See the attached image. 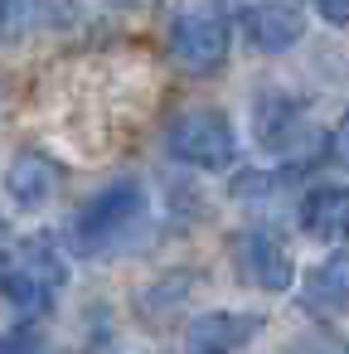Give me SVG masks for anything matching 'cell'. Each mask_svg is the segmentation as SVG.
Returning a JSON list of instances; mask_svg holds the SVG:
<instances>
[{
    "instance_id": "cell-8",
    "label": "cell",
    "mask_w": 349,
    "mask_h": 354,
    "mask_svg": "<svg viewBox=\"0 0 349 354\" xmlns=\"http://www.w3.org/2000/svg\"><path fill=\"white\" fill-rule=\"evenodd\" d=\"M296 223L305 238H320V243L349 238V185H310L301 194Z\"/></svg>"
},
{
    "instance_id": "cell-12",
    "label": "cell",
    "mask_w": 349,
    "mask_h": 354,
    "mask_svg": "<svg viewBox=\"0 0 349 354\" xmlns=\"http://www.w3.org/2000/svg\"><path fill=\"white\" fill-rule=\"evenodd\" d=\"M64 10H39V6H0V35L6 39H20L30 35L35 20H59Z\"/></svg>"
},
{
    "instance_id": "cell-10",
    "label": "cell",
    "mask_w": 349,
    "mask_h": 354,
    "mask_svg": "<svg viewBox=\"0 0 349 354\" xmlns=\"http://www.w3.org/2000/svg\"><path fill=\"white\" fill-rule=\"evenodd\" d=\"M305 306L320 310V315H344L349 310V252H334L325 257L320 267H310L305 277Z\"/></svg>"
},
{
    "instance_id": "cell-5",
    "label": "cell",
    "mask_w": 349,
    "mask_h": 354,
    "mask_svg": "<svg viewBox=\"0 0 349 354\" xmlns=\"http://www.w3.org/2000/svg\"><path fill=\"white\" fill-rule=\"evenodd\" d=\"M228 257L238 267V277L252 286V291H286L296 281V262H291V248L267 228V223H247L228 238Z\"/></svg>"
},
{
    "instance_id": "cell-14",
    "label": "cell",
    "mask_w": 349,
    "mask_h": 354,
    "mask_svg": "<svg viewBox=\"0 0 349 354\" xmlns=\"http://www.w3.org/2000/svg\"><path fill=\"white\" fill-rule=\"evenodd\" d=\"M330 160L349 165V112H344V117H339V127L330 131Z\"/></svg>"
},
{
    "instance_id": "cell-11",
    "label": "cell",
    "mask_w": 349,
    "mask_h": 354,
    "mask_svg": "<svg viewBox=\"0 0 349 354\" xmlns=\"http://www.w3.org/2000/svg\"><path fill=\"white\" fill-rule=\"evenodd\" d=\"M296 127H301V102L286 97V93H276V88H267V93L257 97V107H252V131H257V141H262L267 151H281V146H291Z\"/></svg>"
},
{
    "instance_id": "cell-13",
    "label": "cell",
    "mask_w": 349,
    "mask_h": 354,
    "mask_svg": "<svg viewBox=\"0 0 349 354\" xmlns=\"http://www.w3.org/2000/svg\"><path fill=\"white\" fill-rule=\"evenodd\" d=\"M0 354H39L35 330H0Z\"/></svg>"
},
{
    "instance_id": "cell-7",
    "label": "cell",
    "mask_w": 349,
    "mask_h": 354,
    "mask_svg": "<svg viewBox=\"0 0 349 354\" xmlns=\"http://www.w3.org/2000/svg\"><path fill=\"white\" fill-rule=\"evenodd\" d=\"M238 25L257 54H286L305 35V10H296V6H243Z\"/></svg>"
},
{
    "instance_id": "cell-1",
    "label": "cell",
    "mask_w": 349,
    "mask_h": 354,
    "mask_svg": "<svg viewBox=\"0 0 349 354\" xmlns=\"http://www.w3.org/2000/svg\"><path fill=\"white\" fill-rule=\"evenodd\" d=\"M146 209H151V194H146L141 180L122 175V180H112V185H102V189L73 214V223H68L73 252H83V257L112 252L117 243H126V238L141 228Z\"/></svg>"
},
{
    "instance_id": "cell-6",
    "label": "cell",
    "mask_w": 349,
    "mask_h": 354,
    "mask_svg": "<svg viewBox=\"0 0 349 354\" xmlns=\"http://www.w3.org/2000/svg\"><path fill=\"white\" fill-rule=\"evenodd\" d=\"M257 330H262L257 310H209L189 320L185 354H238L243 344H252Z\"/></svg>"
},
{
    "instance_id": "cell-16",
    "label": "cell",
    "mask_w": 349,
    "mask_h": 354,
    "mask_svg": "<svg viewBox=\"0 0 349 354\" xmlns=\"http://www.w3.org/2000/svg\"><path fill=\"white\" fill-rule=\"evenodd\" d=\"M344 354H349V349H344Z\"/></svg>"
},
{
    "instance_id": "cell-15",
    "label": "cell",
    "mask_w": 349,
    "mask_h": 354,
    "mask_svg": "<svg viewBox=\"0 0 349 354\" xmlns=\"http://www.w3.org/2000/svg\"><path fill=\"white\" fill-rule=\"evenodd\" d=\"M315 15L325 25H349V6H315Z\"/></svg>"
},
{
    "instance_id": "cell-2",
    "label": "cell",
    "mask_w": 349,
    "mask_h": 354,
    "mask_svg": "<svg viewBox=\"0 0 349 354\" xmlns=\"http://www.w3.org/2000/svg\"><path fill=\"white\" fill-rule=\"evenodd\" d=\"M64 281H68V267L49 238L0 248V301L15 306L20 315H44L54 296L64 291Z\"/></svg>"
},
{
    "instance_id": "cell-4",
    "label": "cell",
    "mask_w": 349,
    "mask_h": 354,
    "mask_svg": "<svg viewBox=\"0 0 349 354\" xmlns=\"http://www.w3.org/2000/svg\"><path fill=\"white\" fill-rule=\"evenodd\" d=\"M165 151L194 170H228L238 160V131L218 107H185L165 122Z\"/></svg>"
},
{
    "instance_id": "cell-3",
    "label": "cell",
    "mask_w": 349,
    "mask_h": 354,
    "mask_svg": "<svg viewBox=\"0 0 349 354\" xmlns=\"http://www.w3.org/2000/svg\"><path fill=\"white\" fill-rule=\"evenodd\" d=\"M233 20L238 15H228L218 6H175L165 15V49H170V59L185 73H194V78L218 73L223 59H228V44H233Z\"/></svg>"
},
{
    "instance_id": "cell-9",
    "label": "cell",
    "mask_w": 349,
    "mask_h": 354,
    "mask_svg": "<svg viewBox=\"0 0 349 354\" xmlns=\"http://www.w3.org/2000/svg\"><path fill=\"white\" fill-rule=\"evenodd\" d=\"M59 165L44 156V151H20L10 165H6V194H10V204L15 209H44L49 199H54V189H59Z\"/></svg>"
}]
</instances>
